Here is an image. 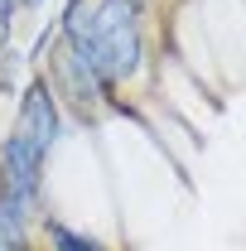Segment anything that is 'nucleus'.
<instances>
[{"instance_id": "obj_1", "label": "nucleus", "mask_w": 246, "mask_h": 251, "mask_svg": "<svg viewBox=\"0 0 246 251\" xmlns=\"http://www.w3.org/2000/svg\"><path fill=\"white\" fill-rule=\"evenodd\" d=\"M68 44L82 53V63H92L97 77H125L140 63V34H135V15L121 0H73L68 10Z\"/></svg>"}, {"instance_id": "obj_2", "label": "nucleus", "mask_w": 246, "mask_h": 251, "mask_svg": "<svg viewBox=\"0 0 246 251\" xmlns=\"http://www.w3.org/2000/svg\"><path fill=\"white\" fill-rule=\"evenodd\" d=\"M39 184V150H34L25 135H10V145H5V203H15V208H25V198L34 193Z\"/></svg>"}, {"instance_id": "obj_3", "label": "nucleus", "mask_w": 246, "mask_h": 251, "mask_svg": "<svg viewBox=\"0 0 246 251\" xmlns=\"http://www.w3.org/2000/svg\"><path fill=\"white\" fill-rule=\"evenodd\" d=\"M53 130H58V121H53L49 92H44V87H29V92H25V106H20V130H15V135H25L34 150L44 155L49 140H53Z\"/></svg>"}, {"instance_id": "obj_4", "label": "nucleus", "mask_w": 246, "mask_h": 251, "mask_svg": "<svg viewBox=\"0 0 246 251\" xmlns=\"http://www.w3.org/2000/svg\"><path fill=\"white\" fill-rule=\"evenodd\" d=\"M53 73H58V82L68 87V97H73L77 106H87L97 97V77L87 73V63H82V53H77L73 44H58V49H53Z\"/></svg>"}, {"instance_id": "obj_5", "label": "nucleus", "mask_w": 246, "mask_h": 251, "mask_svg": "<svg viewBox=\"0 0 246 251\" xmlns=\"http://www.w3.org/2000/svg\"><path fill=\"white\" fill-rule=\"evenodd\" d=\"M53 251H101V247H97V242H87V237H73V232L53 227Z\"/></svg>"}, {"instance_id": "obj_6", "label": "nucleus", "mask_w": 246, "mask_h": 251, "mask_svg": "<svg viewBox=\"0 0 246 251\" xmlns=\"http://www.w3.org/2000/svg\"><path fill=\"white\" fill-rule=\"evenodd\" d=\"M5 34H10V0H0V44H5Z\"/></svg>"}, {"instance_id": "obj_7", "label": "nucleus", "mask_w": 246, "mask_h": 251, "mask_svg": "<svg viewBox=\"0 0 246 251\" xmlns=\"http://www.w3.org/2000/svg\"><path fill=\"white\" fill-rule=\"evenodd\" d=\"M25 5H39V0H25Z\"/></svg>"}, {"instance_id": "obj_8", "label": "nucleus", "mask_w": 246, "mask_h": 251, "mask_svg": "<svg viewBox=\"0 0 246 251\" xmlns=\"http://www.w3.org/2000/svg\"><path fill=\"white\" fill-rule=\"evenodd\" d=\"M121 5H135V0H121Z\"/></svg>"}]
</instances>
